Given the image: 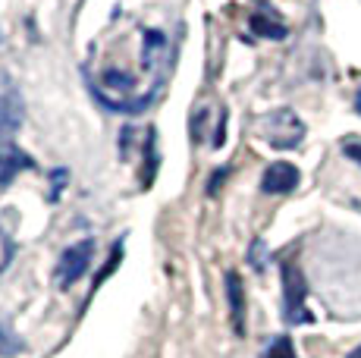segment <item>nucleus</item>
<instances>
[{
	"instance_id": "nucleus-1",
	"label": "nucleus",
	"mask_w": 361,
	"mask_h": 358,
	"mask_svg": "<svg viewBox=\"0 0 361 358\" xmlns=\"http://www.w3.org/2000/svg\"><path fill=\"white\" fill-rule=\"evenodd\" d=\"M305 277L302 271L293 264V261H286L283 264V314H286L289 323H311V311L305 308Z\"/></svg>"
},
{
	"instance_id": "nucleus-2",
	"label": "nucleus",
	"mask_w": 361,
	"mask_h": 358,
	"mask_svg": "<svg viewBox=\"0 0 361 358\" xmlns=\"http://www.w3.org/2000/svg\"><path fill=\"white\" fill-rule=\"evenodd\" d=\"M261 129H264L267 144H274V148H295V144L305 139V123L298 120L293 110H276V113H270L267 120L261 123Z\"/></svg>"
},
{
	"instance_id": "nucleus-3",
	"label": "nucleus",
	"mask_w": 361,
	"mask_h": 358,
	"mask_svg": "<svg viewBox=\"0 0 361 358\" xmlns=\"http://www.w3.org/2000/svg\"><path fill=\"white\" fill-rule=\"evenodd\" d=\"M92 258H94V239H79L75 245H69V249L60 254V264H57L60 286L69 289L73 283H79L88 273V267H92Z\"/></svg>"
},
{
	"instance_id": "nucleus-4",
	"label": "nucleus",
	"mask_w": 361,
	"mask_h": 358,
	"mask_svg": "<svg viewBox=\"0 0 361 358\" xmlns=\"http://www.w3.org/2000/svg\"><path fill=\"white\" fill-rule=\"evenodd\" d=\"M19 126H23V101L16 88L6 82V88L0 92V142H13Z\"/></svg>"
},
{
	"instance_id": "nucleus-5",
	"label": "nucleus",
	"mask_w": 361,
	"mask_h": 358,
	"mask_svg": "<svg viewBox=\"0 0 361 358\" xmlns=\"http://www.w3.org/2000/svg\"><path fill=\"white\" fill-rule=\"evenodd\" d=\"M298 170L293 167V163L286 161H276L270 163L267 170H264L261 176V192H267V195H286V192H293L298 185Z\"/></svg>"
},
{
	"instance_id": "nucleus-6",
	"label": "nucleus",
	"mask_w": 361,
	"mask_h": 358,
	"mask_svg": "<svg viewBox=\"0 0 361 358\" xmlns=\"http://www.w3.org/2000/svg\"><path fill=\"white\" fill-rule=\"evenodd\" d=\"M29 167H35V163L25 151H19L13 142H0V185L13 183V176L19 170H29Z\"/></svg>"
},
{
	"instance_id": "nucleus-7",
	"label": "nucleus",
	"mask_w": 361,
	"mask_h": 358,
	"mask_svg": "<svg viewBox=\"0 0 361 358\" xmlns=\"http://www.w3.org/2000/svg\"><path fill=\"white\" fill-rule=\"evenodd\" d=\"M226 295H230V318H233V327L235 333H245V292H242V283H239V273H226Z\"/></svg>"
},
{
	"instance_id": "nucleus-8",
	"label": "nucleus",
	"mask_w": 361,
	"mask_h": 358,
	"mask_svg": "<svg viewBox=\"0 0 361 358\" xmlns=\"http://www.w3.org/2000/svg\"><path fill=\"white\" fill-rule=\"evenodd\" d=\"M252 32L255 35H261V38H274V41L286 38V25L276 23V19H264L261 13H255L252 16Z\"/></svg>"
},
{
	"instance_id": "nucleus-9",
	"label": "nucleus",
	"mask_w": 361,
	"mask_h": 358,
	"mask_svg": "<svg viewBox=\"0 0 361 358\" xmlns=\"http://www.w3.org/2000/svg\"><path fill=\"white\" fill-rule=\"evenodd\" d=\"M264 358H295L293 340H289V336H276V340L270 342V349L264 352Z\"/></svg>"
},
{
	"instance_id": "nucleus-10",
	"label": "nucleus",
	"mask_w": 361,
	"mask_h": 358,
	"mask_svg": "<svg viewBox=\"0 0 361 358\" xmlns=\"http://www.w3.org/2000/svg\"><path fill=\"white\" fill-rule=\"evenodd\" d=\"M248 261H252L255 271H264V267H267V252H264V242H261V239H255V242H252Z\"/></svg>"
},
{
	"instance_id": "nucleus-11",
	"label": "nucleus",
	"mask_w": 361,
	"mask_h": 358,
	"mask_svg": "<svg viewBox=\"0 0 361 358\" xmlns=\"http://www.w3.org/2000/svg\"><path fill=\"white\" fill-rule=\"evenodd\" d=\"M19 349H23V342H19L16 336H10L4 327H0V352H4V355H13V352H19Z\"/></svg>"
},
{
	"instance_id": "nucleus-12",
	"label": "nucleus",
	"mask_w": 361,
	"mask_h": 358,
	"mask_svg": "<svg viewBox=\"0 0 361 358\" xmlns=\"http://www.w3.org/2000/svg\"><path fill=\"white\" fill-rule=\"evenodd\" d=\"M343 154L345 157H352V161L361 167V142L358 139H349V142H343Z\"/></svg>"
},
{
	"instance_id": "nucleus-13",
	"label": "nucleus",
	"mask_w": 361,
	"mask_h": 358,
	"mask_svg": "<svg viewBox=\"0 0 361 358\" xmlns=\"http://www.w3.org/2000/svg\"><path fill=\"white\" fill-rule=\"evenodd\" d=\"M345 358H361V346H355V349H352V352L345 355Z\"/></svg>"
},
{
	"instance_id": "nucleus-14",
	"label": "nucleus",
	"mask_w": 361,
	"mask_h": 358,
	"mask_svg": "<svg viewBox=\"0 0 361 358\" xmlns=\"http://www.w3.org/2000/svg\"><path fill=\"white\" fill-rule=\"evenodd\" d=\"M355 110L361 113V88H358V94H355Z\"/></svg>"
}]
</instances>
